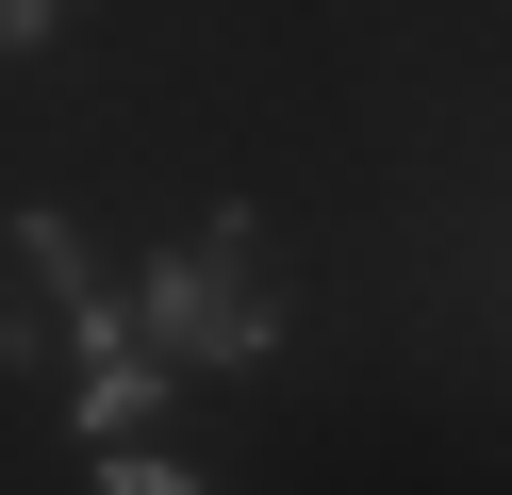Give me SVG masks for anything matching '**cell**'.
Wrapping results in <instances>:
<instances>
[{
  "instance_id": "obj_1",
  "label": "cell",
  "mask_w": 512,
  "mask_h": 495,
  "mask_svg": "<svg viewBox=\"0 0 512 495\" xmlns=\"http://www.w3.org/2000/svg\"><path fill=\"white\" fill-rule=\"evenodd\" d=\"M116 347L149 363V380H182V363H248V347H281V248L265 231H182L166 264H149V297L116 314Z\"/></svg>"
},
{
  "instance_id": "obj_2",
  "label": "cell",
  "mask_w": 512,
  "mask_h": 495,
  "mask_svg": "<svg viewBox=\"0 0 512 495\" xmlns=\"http://www.w3.org/2000/svg\"><path fill=\"white\" fill-rule=\"evenodd\" d=\"M0 264H17V363H34V380H50V363H83V380H100V363H116V314L83 297V248H67L50 215H17V248H0Z\"/></svg>"
}]
</instances>
